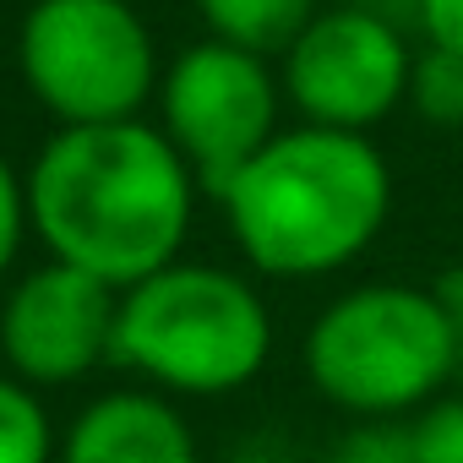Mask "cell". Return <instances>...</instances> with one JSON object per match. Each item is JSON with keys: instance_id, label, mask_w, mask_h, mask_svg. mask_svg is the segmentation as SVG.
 <instances>
[{"instance_id": "5b68a950", "label": "cell", "mask_w": 463, "mask_h": 463, "mask_svg": "<svg viewBox=\"0 0 463 463\" xmlns=\"http://www.w3.org/2000/svg\"><path fill=\"white\" fill-rule=\"evenodd\" d=\"M17 71L55 126L137 120L164 77L131 0H33L17 23Z\"/></svg>"}, {"instance_id": "4fadbf2b", "label": "cell", "mask_w": 463, "mask_h": 463, "mask_svg": "<svg viewBox=\"0 0 463 463\" xmlns=\"http://www.w3.org/2000/svg\"><path fill=\"white\" fill-rule=\"evenodd\" d=\"M327 463H420L409 420H360L354 430L338 436Z\"/></svg>"}, {"instance_id": "2e32d148", "label": "cell", "mask_w": 463, "mask_h": 463, "mask_svg": "<svg viewBox=\"0 0 463 463\" xmlns=\"http://www.w3.org/2000/svg\"><path fill=\"white\" fill-rule=\"evenodd\" d=\"M414 28L425 33V44L463 55V0H409Z\"/></svg>"}, {"instance_id": "9a60e30c", "label": "cell", "mask_w": 463, "mask_h": 463, "mask_svg": "<svg viewBox=\"0 0 463 463\" xmlns=\"http://www.w3.org/2000/svg\"><path fill=\"white\" fill-rule=\"evenodd\" d=\"M28 235H33V223H28V175H17V164L0 153V284L12 279Z\"/></svg>"}, {"instance_id": "ac0fdd59", "label": "cell", "mask_w": 463, "mask_h": 463, "mask_svg": "<svg viewBox=\"0 0 463 463\" xmlns=\"http://www.w3.org/2000/svg\"><path fill=\"white\" fill-rule=\"evenodd\" d=\"M458 279H463V268H458Z\"/></svg>"}, {"instance_id": "8992f818", "label": "cell", "mask_w": 463, "mask_h": 463, "mask_svg": "<svg viewBox=\"0 0 463 463\" xmlns=\"http://www.w3.org/2000/svg\"><path fill=\"white\" fill-rule=\"evenodd\" d=\"M279 66L257 50L196 39L158 77V131L191 164L196 185L218 196L279 131H284Z\"/></svg>"}, {"instance_id": "7a4b0ae2", "label": "cell", "mask_w": 463, "mask_h": 463, "mask_svg": "<svg viewBox=\"0 0 463 463\" xmlns=\"http://www.w3.org/2000/svg\"><path fill=\"white\" fill-rule=\"evenodd\" d=\"M229 241L262 279H333L392 218V169L360 131L284 126L218 196Z\"/></svg>"}, {"instance_id": "3957f363", "label": "cell", "mask_w": 463, "mask_h": 463, "mask_svg": "<svg viewBox=\"0 0 463 463\" xmlns=\"http://www.w3.org/2000/svg\"><path fill=\"white\" fill-rule=\"evenodd\" d=\"M300 365L317 398L354 420H414L463 371L458 311L441 284H354L311 317Z\"/></svg>"}, {"instance_id": "e0dca14e", "label": "cell", "mask_w": 463, "mask_h": 463, "mask_svg": "<svg viewBox=\"0 0 463 463\" xmlns=\"http://www.w3.org/2000/svg\"><path fill=\"white\" fill-rule=\"evenodd\" d=\"M441 289H447V300H452V311H458V333H463V279L452 273V279H447Z\"/></svg>"}, {"instance_id": "5bb4252c", "label": "cell", "mask_w": 463, "mask_h": 463, "mask_svg": "<svg viewBox=\"0 0 463 463\" xmlns=\"http://www.w3.org/2000/svg\"><path fill=\"white\" fill-rule=\"evenodd\" d=\"M409 430L420 463H463V392H441L436 403H425Z\"/></svg>"}, {"instance_id": "277c9868", "label": "cell", "mask_w": 463, "mask_h": 463, "mask_svg": "<svg viewBox=\"0 0 463 463\" xmlns=\"http://www.w3.org/2000/svg\"><path fill=\"white\" fill-rule=\"evenodd\" d=\"M273 360V311L262 289L218 262H169L120 289L115 365L169 398H229Z\"/></svg>"}, {"instance_id": "6da1fadb", "label": "cell", "mask_w": 463, "mask_h": 463, "mask_svg": "<svg viewBox=\"0 0 463 463\" xmlns=\"http://www.w3.org/2000/svg\"><path fill=\"white\" fill-rule=\"evenodd\" d=\"M207 196L158 120L55 126L28 164V223L44 257L131 289L180 262Z\"/></svg>"}, {"instance_id": "ba28073f", "label": "cell", "mask_w": 463, "mask_h": 463, "mask_svg": "<svg viewBox=\"0 0 463 463\" xmlns=\"http://www.w3.org/2000/svg\"><path fill=\"white\" fill-rule=\"evenodd\" d=\"M120 289L44 257L0 295V360L28 387H71L99 365H115Z\"/></svg>"}, {"instance_id": "7c38bea8", "label": "cell", "mask_w": 463, "mask_h": 463, "mask_svg": "<svg viewBox=\"0 0 463 463\" xmlns=\"http://www.w3.org/2000/svg\"><path fill=\"white\" fill-rule=\"evenodd\" d=\"M409 109L436 131H463V55L436 50V44L414 50Z\"/></svg>"}, {"instance_id": "30bf717a", "label": "cell", "mask_w": 463, "mask_h": 463, "mask_svg": "<svg viewBox=\"0 0 463 463\" xmlns=\"http://www.w3.org/2000/svg\"><path fill=\"white\" fill-rule=\"evenodd\" d=\"M196 17L207 23V39L241 44L273 61L317 17V0H196Z\"/></svg>"}, {"instance_id": "9c48e42d", "label": "cell", "mask_w": 463, "mask_h": 463, "mask_svg": "<svg viewBox=\"0 0 463 463\" xmlns=\"http://www.w3.org/2000/svg\"><path fill=\"white\" fill-rule=\"evenodd\" d=\"M55 463H202V447L180 403L137 382L82 403Z\"/></svg>"}, {"instance_id": "52a82bcc", "label": "cell", "mask_w": 463, "mask_h": 463, "mask_svg": "<svg viewBox=\"0 0 463 463\" xmlns=\"http://www.w3.org/2000/svg\"><path fill=\"white\" fill-rule=\"evenodd\" d=\"M414 50L382 6H327L279 55V82L306 126L371 137L409 104Z\"/></svg>"}, {"instance_id": "8fae6325", "label": "cell", "mask_w": 463, "mask_h": 463, "mask_svg": "<svg viewBox=\"0 0 463 463\" xmlns=\"http://www.w3.org/2000/svg\"><path fill=\"white\" fill-rule=\"evenodd\" d=\"M55 458H61V436L39 387L0 371V463H55Z\"/></svg>"}]
</instances>
